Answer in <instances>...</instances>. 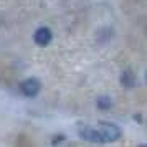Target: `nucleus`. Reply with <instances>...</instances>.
<instances>
[{"mask_svg": "<svg viewBox=\"0 0 147 147\" xmlns=\"http://www.w3.org/2000/svg\"><path fill=\"white\" fill-rule=\"evenodd\" d=\"M122 131L113 122H98L94 126H83L80 129V137L91 144H113L121 139Z\"/></svg>", "mask_w": 147, "mask_h": 147, "instance_id": "f257e3e1", "label": "nucleus"}, {"mask_svg": "<svg viewBox=\"0 0 147 147\" xmlns=\"http://www.w3.org/2000/svg\"><path fill=\"white\" fill-rule=\"evenodd\" d=\"M51 38H53V35H51V30L48 27H40L33 35V41L38 47H48Z\"/></svg>", "mask_w": 147, "mask_h": 147, "instance_id": "7ed1b4c3", "label": "nucleus"}, {"mask_svg": "<svg viewBox=\"0 0 147 147\" xmlns=\"http://www.w3.org/2000/svg\"><path fill=\"white\" fill-rule=\"evenodd\" d=\"M121 84L124 88H134L136 86V76L131 69H124L121 73Z\"/></svg>", "mask_w": 147, "mask_h": 147, "instance_id": "20e7f679", "label": "nucleus"}, {"mask_svg": "<svg viewBox=\"0 0 147 147\" xmlns=\"http://www.w3.org/2000/svg\"><path fill=\"white\" fill-rule=\"evenodd\" d=\"M96 106H98V109H101V111H109L111 107H113V99L109 98V96H99L98 99H96Z\"/></svg>", "mask_w": 147, "mask_h": 147, "instance_id": "39448f33", "label": "nucleus"}, {"mask_svg": "<svg viewBox=\"0 0 147 147\" xmlns=\"http://www.w3.org/2000/svg\"><path fill=\"white\" fill-rule=\"evenodd\" d=\"M139 147H147V146H146V144H140V146H139Z\"/></svg>", "mask_w": 147, "mask_h": 147, "instance_id": "423d86ee", "label": "nucleus"}, {"mask_svg": "<svg viewBox=\"0 0 147 147\" xmlns=\"http://www.w3.org/2000/svg\"><path fill=\"white\" fill-rule=\"evenodd\" d=\"M40 89H41V83L36 78H28V80L20 83V91L27 98H35L36 94L40 93Z\"/></svg>", "mask_w": 147, "mask_h": 147, "instance_id": "f03ea898", "label": "nucleus"}]
</instances>
